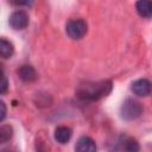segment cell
<instances>
[{
    "mask_svg": "<svg viewBox=\"0 0 152 152\" xmlns=\"http://www.w3.org/2000/svg\"><path fill=\"white\" fill-rule=\"evenodd\" d=\"M72 135V131L66 126H59L55 131V139L59 144H66Z\"/></svg>",
    "mask_w": 152,
    "mask_h": 152,
    "instance_id": "obj_8",
    "label": "cell"
},
{
    "mask_svg": "<svg viewBox=\"0 0 152 152\" xmlns=\"http://www.w3.org/2000/svg\"><path fill=\"white\" fill-rule=\"evenodd\" d=\"M137 7V12L139 13L140 17L150 19L152 15V2L147 1V0H140L137 2L135 5Z\"/></svg>",
    "mask_w": 152,
    "mask_h": 152,
    "instance_id": "obj_9",
    "label": "cell"
},
{
    "mask_svg": "<svg viewBox=\"0 0 152 152\" xmlns=\"http://www.w3.org/2000/svg\"><path fill=\"white\" fill-rule=\"evenodd\" d=\"M6 114H7V107L5 102L0 100V122L6 118Z\"/></svg>",
    "mask_w": 152,
    "mask_h": 152,
    "instance_id": "obj_14",
    "label": "cell"
},
{
    "mask_svg": "<svg viewBox=\"0 0 152 152\" xmlns=\"http://www.w3.org/2000/svg\"><path fill=\"white\" fill-rule=\"evenodd\" d=\"M124 150L126 152H139L140 151V145L135 139L127 138L124 141Z\"/></svg>",
    "mask_w": 152,
    "mask_h": 152,
    "instance_id": "obj_12",
    "label": "cell"
},
{
    "mask_svg": "<svg viewBox=\"0 0 152 152\" xmlns=\"http://www.w3.org/2000/svg\"><path fill=\"white\" fill-rule=\"evenodd\" d=\"M121 116L125 120H135L142 114V106L132 99H127L121 106Z\"/></svg>",
    "mask_w": 152,
    "mask_h": 152,
    "instance_id": "obj_3",
    "label": "cell"
},
{
    "mask_svg": "<svg viewBox=\"0 0 152 152\" xmlns=\"http://www.w3.org/2000/svg\"><path fill=\"white\" fill-rule=\"evenodd\" d=\"M13 135V129L10 125H1L0 126V144L8 141Z\"/></svg>",
    "mask_w": 152,
    "mask_h": 152,
    "instance_id": "obj_11",
    "label": "cell"
},
{
    "mask_svg": "<svg viewBox=\"0 0 152 152\" xmlns=\"http://www.w3.org/2000/svg\"><path fill=\"white\" fill-rule=\"evenodd\" d=\"M8 23L14 30H24L28 25V15L24 11H15L10 15Z\"/></svg>",
    "mask_w": 152,
    "mask_h": 152,
    "instance_id": "obj_4",
    "label": "cell"
},
{
    "mask_svg": "<svg viewBox=\"0 0 152 152\" xmlns=\"http://www.w3.org/2000/svg\"><path fill=\"white\" fill-rule=\"evenodd\" d=\"M13 52H14L13 44L7 39L0 38V58H4V59L10 58L12 57Z\"/></svg>",
    "mask_w": 152,
    "mask_h": 152,
    "instance_id": "obj_10",
    "label": "cell"
},
{
    "mask_svg": "<svg viewBox=\"0 0 152 152\" xmlns=\"http://www.w3.org/2000/svg\"><path fill=\"white\" fill-rule=\"evenodd\" d=\"M112 90V82L108 80L97 81V82H86L78 86L77 88V96L88 100V101H96L107 96Z\"/></svg>",
    "mask_w": 152,
    "mask_h": 152,
    "instance_id": "obj_1",
    "label": "cell"
},
{
    "mask_svg": "<svg viewBox=\"0 0 152 152\" xmlns=\"http://www.w3.org/2000/svg\"><path fill=\"white\" fill-rule=\"evenodd\" d=\"M132 91L138 96H148L151 94V82L146 78H140L133 82Z\"/></svg>",
    "mask_w": 152,
    "mask_h": 152,
    "instance_id": "obj_5",
    "label": "cell"
},
{
    "mask_svg": "<svg viewBox=\"0 0 152 152\" xmlns=\"http://www.w3.org/2000/svg\"><path fill=\"white\" fill-rule=\"evenodd\" d=\"M87 30H88V25L83 19H71L66 23L65 26L66 34L75 40L83 38L87 33Z\"/></svg>",
    "mask_w": 152,
    "mask_h": 152,
    "instance_id": "obj_2",
    "label": "cell"
},
{
    "mask_svg": "<svg viewBox=\"0 0 152 152\" xmlns=\"http://www.w3.org/2000/svg\"><path fill=\"white\" fill-rule=\"evenodd\" d=\"M8 89V80L5 75V72L0 69V94L6 93Z\"/></svg>",
    "mask_w": 152,
    "mask_h": 152,
    "instance_id": "obj_13",
    "label": "cell"
},
{
    "mask_svg": "<svg viewBox=\"0 0 152 152\" xmlns=\"http://www.w3.org/2000/svg\"><path fill=\"white\" fill-rule=\"evenodd\" d=\"M18 75L24 82H33L38 77L37 71L31 65H21L18 70Z\"/></svg>",
    "mask_w": 152,
    "mask_h": 152,
    "instance_id": "obj_7",
    "label": "cell"
},
{
    "mask_svg": "<svg viewBox=\"0 0 152 152\" xmlns=\"http://www.w3.org/2000/svg\"><path fill=\"white\" fill-rule=\"evenodd\" d=\"M75 152H96V144L89 137H81L75 145Z\"/></svg>",
    "mask_w": 152,
    "mask_h": 152,
    "instance_id": "obj_6",
    "label": "cell"
}]
</instances>
